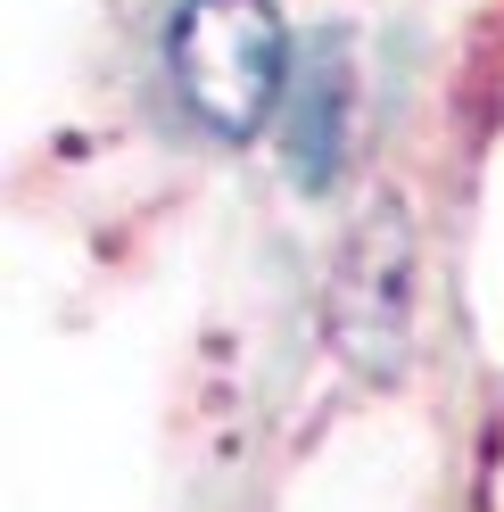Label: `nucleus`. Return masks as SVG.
Wrapping results in <instances>:
<instances>
[{
  "label": "nucleus",
  "instance_id": "f257e3e1",
  "mask_svg": "<svg viewBox=\"0 0 504 512\" xmlns=\"http://www.w3.org/2000/svg\"><path fill=\"white\" fill-rule=\"evenodd\" d=\"M174 91L207 133L248 141L290 91V25L273 0H182L174 9Z\"/></svg>",
  "mask_w": 504,
  "mask_h": 512
}]
</instances>
